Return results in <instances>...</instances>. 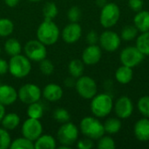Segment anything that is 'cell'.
Listing matches in <instances>:
<instances>
[{
    "instance_id": "6da1fadb",
    "label": "cell",
    "mask_w": 149,
    "mask_h": 149,
    "mask_svg": "<svg viewBox=\"0 0 149 149\" xmlns=\"http://www.w3.org/2000/svg\"><path fill=\"white\" fill-rule=\"evenodd\" d=\"M113 97L107 93H97L92 100L90 108L92 113L97 118H105L108 116L113 109Z\"/></svg>"
},
{
    "instance_id": "7a4b0ae2",
    "label": "cell",
    "mask_w": 149,
    "mask_h": 149,
    "mask_svg": "<svg viewBox=\"0 0 149 149\" xmlns=\"http://www.w3.org/2000/svg\"><path fill=\"white\" fill-rule=\"evenodd\" d=\"M59 29L58 25L50 19H45L38 27L37 38L45 45H54L59 38Z\"/></svg>"
},
{
    "instance_id": "3957f363",
    "label": "cell",
    "mask_w": 149,
    "mask_h": 149,
    "mask_svg": "<svg viewBox=\"0 0 149 149\" xmlns=\"http://www.w3.org/2000/svg\"><path fill=\"white\" fill-rule=\"evenodd\" d=\"M79 129L86 137L93 141H98L106 134L103 123H101V121H100V120L95 116H87L83 118L79 124Z\"/></svg>"
},
{
    "instance_id": "277c9868",
    "label": "cell",
    "mask_w": 149,
    "mask_h": 149,
    "mask_svg": "<svg viewBox=\"0 0 149 149\" xmlns=\"http://www.w3.org/2000/svg\"><path fill=\"white\" fill-rule=\"evenodd\" d=\"M9 72L15 78L26 77L31 70V60L24 55L17 54L12 56L9 61Z\"/></svg>"
},
{
    "instance_id": "5b68a950",
    "label": "cell",
    "mask_w": 149,
    "mask_h": 149,
    "mask_svg": "<svg viewBox=\"0 0 149 149\" xmlns=\"http://www.w3.org/2000/svg\"><path fill=\"white\" fill-rule=\"evenodd\" d=\"M120 7L114 3H107L105 6L101 8L100 23L104 28L110 29L118 23V21L120 20Z\"/></svg>"
},
{
    "instance_id": "8992f818",
    "label": "cell",
    "mask_w": 149,
    "mask_h": 149,
    "mask_svg": "<svg viewBox=\"0 0 149 149\" xmlns=\"http://www.w3.org/2000/svg\"><path fill=\"white\" fill-rule=\"evenodd\" d=\"M75 89L78 94L85 100H92L98 93V86L95 80L89 76H80L77 79Z\"/></svg>"
},
{
    "instance_id": "52a82bcc",
    "label": "cell",
    "mask_w": 149,
    "mask_h": 149,
    "mask_svg": "<svg viewBox=\"0 0 149 149\" xmlns=\"http://www.w3.org/2000/svg\"><path fill=\"white\" fill-rule=\"evenodd\" d=\"M79 134V131L77 126L68 121L60 126L57 132V138L61 145L71 147L78 141Z\"/></svg>"
},
{
    "instance_id": "ba28073f",
    "label": "cell",
    "mask_w": 149,
    "mask_h": 149,
    "mask_svg": "<svg viewBox=\"0 0 149 149\" xmlns=\"http://www.w3.org/2000/svg\"><path fill=\"white\" fill-rule=\"evenodd\" d=\"M145 55L136 46L125 47L120 53V63L131 68L138 66L143 60Z\"/></svg>"
},
{
    "instance_id": "9c48e42d",
    "label": "cell",
    "mask_w": 149,
    "mask_h": 149,
    "mask_svg": "<svg viewBox=\"0 0 149 149\" xmlns=\"http://www.w3.org/2000/svg\"><path fill=\"white\" fill-rule=\"evenodd\" d=\"M46 45L40 42L38 39L30 40L24 45V54L31 61L40 62L41 60L46 58L47 50Z\"/></svg>"
},
{
    "instance_id": "30bf717a",
    "label": "cell",
    "mask_w": 149,
    "mask_h": 149,
    "mask_svg": "<svg viewBox=\"0 0 149 149\" xmlns=\"http://www.w3.org/2000/svg\"><path fill=\"white\" fill-rule=\"evenodd\" d=\"M42 96L41 89L35 84L28 83L23 85L17 91V97L24 104H31L40 100Z\"/></svg>"
},
{
    "instance_id": "8fae6325",
    "label": "cell",
    "mask_w": 149,
    "mask_h": 149,
    "mask_svg": "<svg viewBox=\"0 0 149 149\" xmlns=\"http://www.w3.org/2000/svg\"><path fill=\"white\" fill-rule=\"evenodd\" d=\"M99 44L100 45L101 49L108 52H113L119 49L121 44L120 36L115 31L107 30L104 31L99 38Z\"/></svg>"
},
{
    "instance_id": "7c38bea8",
    "label": "cell",
    "mask_w": 149,
    "mask_h": 149,
    "mask_svg": "<svg viewBox=\"0 0 149 149\" xmlns=\"http://www.w3.org/2000/svg\"><path fill=\"white\" fill-rule=\"evenodd\" d=\"M43 126L39 120L28 118L22 125V134L33 142L42 134Z\"/></svg>"
},
{
    "instance_id": "4fadbf2b",
    "label": "cell",
    "mask_w": 149,
    "mask_h": 149,
    "mask_svg": "<svg viewBox=\"0 0 149 149\" xmlns=\"http://www.w3.org/2000/svg\"><path fill=\"white\" fill-rule=\"evenodd\" d=\"M134 103L127 96L120 97L113 105L114 113L120 120H125L131 117L134 113Z\"/></svg>"
},
{
    "instance_id": "5bb4252c",
    "label": "cell",
    "mask_w": 149,
    "mask_h": 149,
    "mask_svg": "<svg viewBox=\"0 0 149 149\" xmlns=\"http://www.w3.org/2000/svg\"><path fill=\"white\" fill-rule=\"evenodd\" d=\"M102 57L101 47L97 45H88L82 52V61L85 65H94L100 62Z\"/></svg>"
},
{
    "instance_id": "9a60e30c",
    "label": "cell",
    "mask_w": 149,
    "mask_h": 149,
    "mask_svg": "<svg viewBox=\"0 0 149 149\" xmlns=\"http://www.w3.org/2000/svg\"><path fill=\"white\" fill-rule=\"evenodd\" d=\"M82 36V28L78 23H70L62 31V38L67 44L77 42Z\"/></svg>"
},
{
    "instance_id": "2e32d148",
    "label": "cell",
    "mask_w": 149,
    "mask_h": 149,
    "mask_svg": "<svg viewBox=\"0 0 149 149\" xmlns=\"http://www.w3.org/2000/svg\"><path fill=\"white\" fill-rule=\"evenodd\" d=\"M134 134L135 138L141 141L147 142L149 141V119L141 118L134 126Z\"/></svg>"
},
{
    "instance_id": "e0dca14e",
    "label": "cell",
    "mask_w": 149,
    "mask_h": 149,
    "mask_svg": "<svg viewBox=\"0 0 149 149\" xmlns=\"http://www.w3.org/2000/svg\"><path fill=\"white\" fill-rule=\"evenodd\" d=\"M63 94H64V92H63L62 87L59 85L54 84V83L46 85L42 92L43 97L50 102L58 101L63 97Z\"/></svg>"
},
{
    "instance_id": "ac0fdd59",
    "label": "cell",
    "mask_w": 149,
    "mask_h": 149,
    "mask_svg": "<svg viewBox=\"0 0 149 149\" xmlns=\"http://www.w3.org/2000/svg\"><path fill=\"white\" fill-rule=\"evenodd\" d=\"M18 99L17 92L10 85L0 86V103L3 106H9L16 102Z\"/></svg>"
},
{
    "instance_id": "d6986e66",
    "label": "cell",
    "mask_w": 149,
    "mask_h": 149,
    "mask_svg": "<svg viewBox=\"0 0 149 149\" xmlns=\"http://www.w3.org/2000/svg\"><path fill=\"white\" fill-rule=\"evenodd\" d=\"M134 25L140 32L149 31V11L141 10L136 12L134 17Z\"/></svg>"
},
{
    "instance_id": "ffe728a7",
    "label": "cell",
    "mask_w": 149,
    "mask_h": 149,
    "mask_svg": "<svg viewBox=\"0 0 149 149\" xmlns=\"http://www.w3.org/2000/svg\"><path fill=\"white\" fill-rule=\"evenodd\" d=\"M114 77L118 83L121 85H127L130 83L134 78L133 68L122 65L116 70L114 73Z\"/></svg>"
},
{
    "instance_id": "44dd1931",
    "label": "cell",
    "mask_w": 149,
    "mask_h": 149,
    "mask_svg": "<svg viewBox=\"0 0 149 149\" xmlns=\"http://www.w3.org/2000/svg\"><path fill=\"white\" fill-rule=\"evenodd\" d=\"M56 148V140L52 135L41 134L34 141V148L54 149Z\"/></svg>"
},
{
    "instance_id": "7402d4cb",
    "label": "cell",
    "mask_w": 149,
    "mask_h": 149,
    "mask_svg": "<svg viewBox=\"0 0 149 149\" xmlns=\"http://www.w3.org/2000/svg\"><path fill=\"white\" fill-rule=\"evenodd\" d=\"M1 124L2 127L8 131L14 130L20 124V117L15 113H9L7 114L5 113L1 121Z\"/></svg>"
},
{
    "instance_id": "603a6c76",
    "label": "cell",
    "mask_w": 149,
    "mask_h": 149,
    "mask_svg": "<svg viewBox=\"0 0 149 149\" xmlns=\"http://www.w3.org/2000/svg\"><path fill=\"white\" fill-rule=\"evenodd\" d=\"M85 70V64L82 61V59H72L70 61L68 65V72L70 75L75 79L79 78L80 76L83 75Z\"/></svg>"
},
{
    "instance_id": "cb8c5ba5",
    "label": "cell",
    "mask_w": 149,
    "mask_h": 149,
    "mask_svg": "<svg viewBox=\"0 0 149 149\" xmlns=\"http://www.w3.org/2000/svg\"><path fill=\"white\" fill-rule=\"evenodd\" d=\"M104 125L105 133L108 134H115L119 133L122 127V122L120 118H108Z\"/></svg>"
},
{
    "instance_id": "d4e9b609",
    "label": "cell",
    "mask_w": 149,
    "mask_h": 149,
    "mask_svg": "<svg viewBox=\"0 0 149 149\" xmlns=\"http://www.w3.org/2000/svg\"><path fill=\"white\" fill-rule=\"evenodd\" d=\"M21 50H22L21 44L16 38H8L4 43V51L8 55L11 57L20 54Z\"/></svg>"
},
{
    "instance_id": "484cf974",
    "label": "cell",
    "mask_w": 149,
    "mask_h": 149,
    "mask_svg": "<svg viewBox=\"0 0 149 149\" xmlns=\"http://www.w3.org/2000/svg\"><path fill=\"white\" fill-rule=\"evenodd\" d=\"M145 56H149V31L141 32L136 38L135 45Z\"/></svg>"
},
{
    "instance_id": "4316f807",
    "label": "cell",
    "mask_w": 149,
    "mask_h": 149,
    "mask_svg": "<svg viewBox=\"0 0 149 149\" xmlns=\"http://www.w3.org/2000/svg\"><path fill=\"white\" fill-rule=\"evenodd\" d=\"M26 113L29 118L40 120L44 115V107L38 101H37V102L29 104Z\"/></svg>"
},
{
    "instance_id": "83f0119b",
    "label": "cell",
    "mask_w": 149,
    "mask_h": 149,
    "mask_svg": "<svg viewBox=\"0 0 149 149\" xmlns=\"http://www.w3.org/2000/svg\"><path fill=\"white\" fill-rule=\"evenodd\" d=\"M10 149H33L34 148V142L25 137H20L14 141H11Z\"/></svg>"
},
{
    "instance_id": "f1b7e54d",
    "label": "cell",
    "mask_w": 149,
    "mask_h": 149,
    "mask_svg": "<svg viewBox=\"0 0 149 149\" xmlns=\"http://www.w3.org/2000/svg\"><path fill=\"white\" fill-rule=\"evenodd\" d=\"M138 30L134 25H126L120 31V38L124 41H132L138 36Z\"/></svg>"
},
{
    "instance_id": "f546056e",
    "label": "cell",
    "mask_w": 149,
    "mask_h": 149,
    "mask_svg": "<svg viewBox=\"0 0 149 149\" xmlns=\"http://www.w3.org/2000/svg\"><path fill=\"white\" fill-rule=\"evenodd\" d=\"M14 31V24L9 18H0V37H8Z\"/></svg>"
},
{
    "instance_id": "4dcf8cb0",
    "label": "cell",
    "mask_w": 149,
    "mask_h": 149,
    "mask_svg": "<svg viewBox=\"0 0 149 149\" xmlns=\"http://www.w3.org/2000/svg\"><path fill=\"white\" fill-rule=\"evenodd\" d=\"M58 13V7L53 2L46 3L43 7V15L45 17V19L53 20V18L57 17Z\"/></svg>"
},
{
    "instance_id": "1f68e13d",
    "label": "cell",
    "mask_w": 149,
    "mask_h": 149,
    "mask_svg": "<svg viewBox=\"0 0 149 149\" xmlns=\"http://www.w3.org/2000/svg\"><path fill=\"white\" fill-rule=\"evenodd\" d=\"M137 108L143 117L149 119V95L142 96L139 99L137 102Z\"/></svg>"
},
{
    "instance_id": "d6a6232c",
    "label": "cell",
    "mask_w": 149,
    "mask_h": 149,
    "mask_svg": "<svg viewBox=\"0 0 149 149\" xmlns=\"http://www.w3.org/2000/svg\"><path fill=\"white\" fill-rule=\"evenodd\" d=\"M52 116H53V119L55 120H57L58 122H59L61 124L68 122L71 119V115H70L69 112L66 109L61 108V107L54 110Z\"/></svg>"
},
{
    "instance_id": "836d02e7",
    "label": "cell",
    "mask_w": 149,
    "mask_h": 149,
    "mask_svg": "<svg viewBox=\"0 0 149 149\" xmlns=\"http://www.w3.org/2000/svg\"><path fill=\"white\" fill-rule=\"evenodd\" d=\"M97 147L99 149H114L116 145L114 140L112 137L104 134L98 140Z\"/></svg>"
},
{
    "instance_id": "e575fe53",
    "label": "cell",
    "mask_w": 149,
    "mask_h": 149,
    "mask_svg": "<svg viewBox=\"0 0 149 149\" xmlns=\"http://www.w3.org/2000/svg\"><path fill=\"white\" fill-rule=\"evenodd\" d=\"M39 70L44 75H52L54 72V65L51 60L45 58L39 62Z\"/></svg>"
},
{
    "instance_id": "d590c367",
    "label": "cell",
    "mask_w": 149,
    "mask_h": 149,
    "mask_svg": "<svg viewBox=\"0 0 149 149\" xmlns=\"http://www.w3.org/2000/svg\"><path fill=\"white\" fill-rule=\"evenodd\" d=\"M11 143L10 135L8 133V130L3 128H0V149L10 148Z\"/></svg>"
},
{
    "instance_id": "8d00e7d4",
    "label": "cell",
    "mask_w": 149,
    "mask_h": 149,
    "mask_svg": "<svg viewBox=\"0 0 149 149\" xmlns=\"http://www.w3.org/2000/svg\"><path fill=\"white\" fill-rule=\"evenodd\" d=\"M68 20L72 23H78L81 17V10L78 6H72L67 12Z\"/></svg>"
},
{
    "instance_id": "74e56055",
    "label": "cell",
    "mask_w": 149,
    "mask_h": 149,
    "mask_svg": "<svg viewBox=\"0 0 149 149\" xmlns=\"http://www.w3.org/2000/svg\"><path fill=\"white\" fill-rule=\"evenodd\" d=\"M94 147L93 140L86 137L77 141V148L79 149H92Z\"/></svg>"
},
{
    "instance_id": "f35d334b",
    "label": "cell",
    "mask_w": 149,
    "mask_h": 149,
    "mask_svg": "<svg viewBox=\"0 0 149 149\" xmlns=\"http://www.w3.org/2000/svg\"><path fill=\"white\" fill-rule=\"evenodd\" d=\"M99 38L100 36L98 35V33L94 30H92L87 33L86 37V41L88 45H97L99 43Z\"/></svg>"
},
{
    "instance_id": "ab89813d",
    "label": "cell",
    "mask_w": 149,
    "mask_h": 149,
    "mask_svg": "<svg viewBox=\"0 0 149 149\" xmlns=\"http://www.w3.org/2000/svg\"><path fill=\"white\" fill-rule=\"evenodd\" d=\"M143 5H144L143 0H128L129 8L134 12H138L141 10L143 9Z\"/></svg>"
},
{
    "instance_id": "60d3db41",
    "label": "cell",
    "mask_w": 149,
    "mask_h": 149,
    "mask_svg": "<svg viewBox=\"0 0 149 149\" xmlns=\"http://www.w3.org/2000/svg\"><path fill=\"white\" fill-rule=\"evenodd\" d=\"M9 71V64L3 58H0V75H4Z\"/></svg>"
},
{
    "instance_id": "b9f144b4",
    "label": "cell",
    "mask_w": 149,
    "mask_h": 149,
    "mask_svg": "<svg viewBox=\"0 0 149 149\" xmlns=\"http://www.w3.org/2000/svg\"><path fill=\"white\" fill-rule=\"evenodd\" d=\"M76 80H77V79H75L72 76L68 77L65 79V86L67 87H75Z\"/></svg>"
},
{
    "instance_id": "7bdbcfd3",
    "label": "cell",
    "mask_w": 149,
    "mask_h": 149,
    "mask_svg": "<svg viewBox=\"0 0 149 149\" xmlns=\"http://www.w3.org/2000/svg\"><path fill=\"white\" fill-rule=\"evenodd\" d=\"M20 0H4V3L9 7H15L18 4Z\"/></svg>"
},
{
    "instance_id": "ee69618b",
    "label": "cell",
    "mask_w": 149,
    "mask_h": 149,
    "mask_svg": "<svg viewBox=\"0 0 149 149\" xmlns=\"http://www.w3.org/2000/svg\"><path fill=\"white\" fill-rule=\"evenodd\" d=\"M4 114H5V107H4L3 105H2V104L0 103V123H1V121H2V120H3V116H4Z\"/></svg>"
},
{
    "instance_id": "f6af8a7d",
    "label": "cell",
    "mask_w": 149,
    "mask_h": 149,
    "mask_svg": "<svg viewBox=\"0 0 149 149\" xmlns=\"http://www.w3.org/2000/svg\"><path fill=\"white\" fill-rule=\"evenodd\" d=\"M107 3V0H96V4L99 7H100V8H102L103 6H105Z\"/></svg>"
},
{
    "instance_id": "bcb514c9",
    "label": "cell",
    "mask_w": 149,
    "mask_h": 149,
    "mask_svg": "<svg viewBox=\"0 0 149 149\" xmlns=\"http://www.w3.org/2000/svg\"><path fill=\"white\" fill-rule=\"evenodd\" d=\"M31 2H38V1H41V0H29Z\"/></svg>"
},
{
    "instance_id": "7dc6e473",
    "label": "cell",
    "mask_w": 149,
    "mask_h": 149,
    "mask_svg": "<svg viewBox=\"0 0 149 149\" xmlns=\"http://www.w3.org/2000/svg\"><path fill=\"white\" fill-rule=\"evenodd\" d=\"M0 54H1V48H0Z\"/></svg>"
},
{
    "instance_id": "c3c4849f",
    "label": "cell",
    "mask_w": 149,
    "mask_h": 149,
    "mask_svg": "<svg viewBox=\"0 0 149 149\" xmlns=\"http://www.w3.org/2000/svg\"><path fill=\"white\" fill-rule=\"evenodd\" d=\"M0 86H1V83H0Z\"/></svg>"
}]
</instances>
